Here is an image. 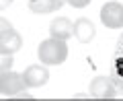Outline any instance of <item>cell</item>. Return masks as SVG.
<instances>
[{
  "label": "cell",
  "instance_id": "4fadbf2b",
  "mask_svg": "<svg viewBox=\"0 0 123 101\" xmlns=\"http://www.w3.org/2000/svg\"><path fill=\"white\" fill-rule=\"evenodd\" d=\"M8 29H12V25H10L4 17H0V35H2L4 31H8Z\"/></svg>",
  "mask_w": 123,
  "mask_h": 101
},
{
  "label": "cell",
  "instance_id": "7c38bea8",
  "mask_svg": "<svg viewBox=\"0 0 123 101\" xmlns=\"http://www.w3.org/2000/svg\"><path fill=\"white\" fill-rule=\"evenodd\" d=\"M64 2H68V4L74 6V8H84V6L90 4V0H64Z\"/></svg>",
  "mask_w": 123,
  "mask_h": 101
},
{
  "label": "cell",
  "instance_id": "277c9868",
  "mask_svg": "<svg viewBox=\"0 0 123 101\" xmlns=\"http://www.w3.org/2000/svg\"><path fill=\"white\" fill-rule=\"evenodd\" d=\"M23 80H25L27 89L43 87V85L49 80V70L45 68V66H41V64H33V66H29V68L23 72Z\"/></svg>",
  "mask_w": 123,
  "mask_h": 101
},
{
  "label": "cell",
  "instance_id": "52a82bcc",
  "mask_svg": "<svg viewBox=\"0 0 123 101\" xmlns=\"http://www.w3.org/2000/svg\"><path fill=\"white\" fill-rule=\"evenodd\" d=\"M23 48V37L18 35L14 29H8L0 35V52L8 54V56H14L18 50Z\"/></svg>",
  "mask_w": 123,
  "mask_h": 101
},
{
  "label": "cell",
  "instance_id": "6da1fadb",
  "mask_svg": "<svg viewBox=\"0 0 123 101\" xmlns=\"http://www.w3.org/2000/svg\"><path fill=\"white\" fill-rule=\"evenodd\" d=\"M37 56H39L41 64L57 66L62 62H66V58H68V43L64 39H57V37H49V39L41 41Z\"/></svg>",
  "mask_w": 123,
  "mask_h": 101
},
{
  "label": "cell",
  "instance_id": "ba28073f",
  "mask_svg": "<svg viewBox=\"0 0 123 101\" xmlns=\"http://www.w3.org/2000/svg\"><path fill=\"white\" fill-rule=\"evenodd\" d=\"M97 35V29H94V23L88 21V19H78L74 23V37L80 43H88V41L94 39Z\"/></svg>",
  "mask_w": 123,
  "mask_h": 101
},
{
  "label": "cell",
  "instance_id": "5bb4252c",
  "mask_svg": "<svg viewBox=\"0 0 123 101\" xmlns=\"http://www.w3.org/2000/svg\"><path fill=\"white\" fill-rule=\"evenodd\" d=\"M10 4H12V0H0V10H4V8H8Z\"/></svg>",
  "mask_w": 123,
  "mask_h": 101
},
{
  "label": "cell",
  "instance_id": "5b68a950",
  "mask_svg": "<svg viewBox=\"0 0 123 101\" xmlns=\"http://www.w3.org/2000/svg\"><path fill=\"white\" fill-rule=\"evenodd\" d=\"M90 95L94 99H113L117 95V87L109 76H97L90 83Z\"/></svg>",
  "mask_w": 123,
  "mask_h": 101
},
{
  "label": "cell",
  "instance_id": "8fae6325",
  "mask_svg": "<svg viewBox=\"0 0 123 101\" xmlns=\"http://www.w3.org/2000/svg\"><path fill=\"white\" fill-rule=\"evenodd\" d=\"M10 66H12V56H8V54H2V52H0V72L10 70Z\"/></svg>",
  "mask_w": 123,
  "mask_h": 101
},
{
  "label": "cell",
  "instance_id": "30bf717a",
  "mask_svg": "<svg viewBox=\"0 0 123 101\" xmlns=\"http://www.w3.org/2000/svg\"><path fill=\"white\" fill-rule=\"evenodd\" d=\"M64 0H29V8L37 14H45V13H55L62 8Z\"/></svg>",
  "mask_w": 123,
  "mask_h": 101
},
{
  "label": "cell",
  "instance_id": "9c48e42d",
  "mask_svg": "<svg viewBox=\"0 0 123 101\" xmlns=\"http://www.w3.org/2000/svg\"><path fill=\"white\" fill-rule=\"evenodd\" d=\"M111 70H113L115 87L123 91V37L117 43V52H115V56H113V66H111Z\"/></svg>",
  "mask_w": 123,
  "mask_h": 101
},
{
  "label": "cell",
  "instance_id": "3957f363",
  "mask_svg": "<svg viewBox=\"0 0 123 101\" xmlns=\"http://www.w3.org/2000/svg\"><path fill=\"white\" fill-rule=\"evenodd\" d=\"M101 21L109 29H123V4L107 2L101 8Z\"/></svg>",
  "mask_w": 123,
  "mask_h": 101
},
{
  "label": "cell",
  "instance_id": "8992f818",
  "mask_svg": "<svg viewBox=\"0 0 123 101\" xmlns=\"http://www.w3.org/2000/svg\"><path fill=\"white\" fill-rule=\"evenodd\" d=\"M49 35L51 37H57V39H64L68 41L72 35H74V23L66 17H57L51 21L49 25Z\"/></svg>",
  "mask_w": 123,
  "mask_h": 101
},
{
  "label": "cell",
  "instance_id": "7a4b0ae2",
  "mask_svg": "<svg viewBox=\"0 0 123 101\" xmlns=\"http://www.w3.org/2000/svg\"><path fill=\"white\" fill-rule=\"evenodd\" d=\"M25 80H23V74L18 72H10V70H4L0 72V93L2 95H18L21 91H25Z\"/></svg>",
  "mask_w": 123,
  "mask_h": 101
}]
</instances>
